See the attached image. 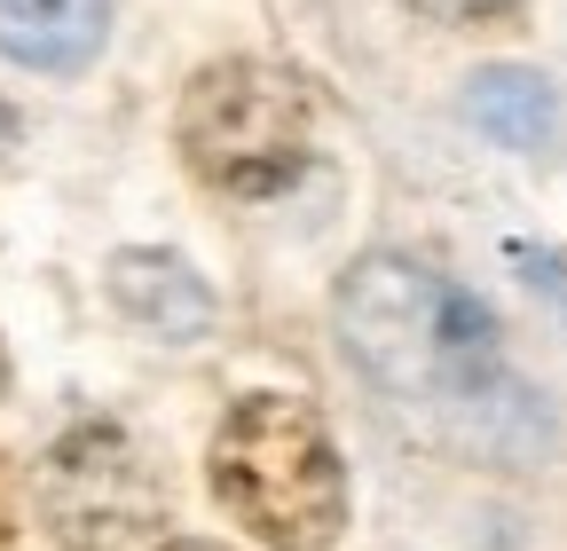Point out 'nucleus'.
<instances>
[{
	"label": "nucleus",
	"mask_w": 567,
	"mask_h": 551,
	"mask_svg": "<svg viewBox=\"0 0 567 551\" xmlns=\"http://www.w3.org/2000/svg\"><path fill=\"white\" fill-rule=\"evenodd\" d=\"M520 268H528V284H536V292L567 300V268H559V260H544V252H520Z\"/></svg>",
	"instance_id": "nucleus-9"
},
{
	"label": "nucleus",
	"mask_w": 567,
	"mask_h": 551,
	"mask_svg": "<svg viewBox=\"0 0 567 551\" xmlns=\"http://www.w3.org/2000/svg\"><path fill=\"white\" fill-rule=\"evenodd\" d=\"M111 300L158 339H205V323H213V284L182 252H158V245L111 260Z\"/></svg>",
	"instance_id": "nucleus-5"
},
{
	"label": "nucleus",
	"mask_w": 567,
	"mask_h": 551,
	"mask_svg": "<svg viewBox=\"0 0 567 551\" xmlns=\"http://www.w3.org/2000/svg\"><path fill=\"white\" fill-rule=\"evenodd\" d=\"M158 551H221V543H197V536H174V543H158Z\"/></svg>",
	"instance_id": "nucleus-11"
},
{
	"label": "nucleus",
	"mask_w": 567,
	"mask_h": 551,
	"mask_svg": "<svg viewBox=\"0 0 567 551\" xmlns=\"http://www.w3.org/2000/svg\"><path fill=\"white\" fill-rule=\"evenodd\" d=\"M111 32V0H0V55L24 72H80Z\"/></svg>",
	"instance_id": "nucleus-6"
},
{
	"label": "nucleus",
	"mask_w": 567,
	"mask_h": 551,
	"mask_svg": "<svg viewBox=\"0 0 567 551\" xmlns=\"http://www.w3.org/2000/svg\"><path fill=\"white\" fill-rule=\"evenodd\" d=\"M17 543V489H9V465H0V551Z\"/></svg>",
	"instance_id": "nucleus-10"
},
{
	"label": "nucleus",
	"mask_w": 567,
	"mask_h": 551,
	"mask_svg": "<svg viewBox=\"0 0 567 551\" xmlns=\"http://www.w3.org/2000/svg\"><path fill=\"white\" fill-rule=\"evenodd\" d=\"M339 339L354 371H363L394 409L425 434L457 449L520 457L544 434V409L528 386H513L505 347H496V315L457 292L450 276L417 268L402 252H363L339 284Z\"/></svg>",
	"instance_id": "nucleus-1"
},
{
	"label": "nucleus",
	"mask_w": 567,
	"mask_h": 551,
	"mask_svg": "<svg viewBox=\"0 0 567 551\" xmlns=\"http://www.w3.org/2000/svg\"><path fill=\"white\" fill-rule=\"evenodd\" d=\"M308 87L284 63L229 55L189 80L182 95V158L205 189L221 197H276L308 174Z\"/></svg>",
	"instance_id": "nucleus-3"
},
{
	"label": "nucleus",
	"mask_w": 567,
	"mask_h": 551,
	"mask_svg": "<svg viewBox=\"0 0 567 551\" xmlns=\"http://www.w3.org/2000/svg\"><path fill=\"white\" fill-rule=\"evenodd\" d=\"M213 497L268 551H331L347 528V472L300 394H245L213 434Z\"/></svg>",
	"instance_id": "nucleus-2"
},
{
	"label": "nucleus",
	"mask_w": 567,
	"mask_h": 551,
	"mask_svg": "<svg viewBox=\"0 0 567 551\" xmlns=\"http://www.w3.org/2000/svg\"><path fill=\"white\" fill-rule=\"evenodd\" d=\"M465 118L505 150H544L559 134V95L544 72H520V63H488L465 87Z\"/></svg>",
	"instance_id": "nucleus-7"
},
{
	"label": "nucleus",
	"mask_w": 567,
	"mask_h": 551,
	"mask_svg": "<svg viewBox=\"0 0 567 551\" xmlns=\"http://www.w3.org/2000/svg\"><path fill=\"white\" fill-rule=\"evenodd\" d=\"M40 520L71 551H111L142 528H158V480L142 465L134 434L111 426V418L71 426L40 457Z\"/></svg>",
	"instance_id": "nucleus-4"
},
{
	"label": "nucleus",
	"mask_w": 567,
	"mask_h": 551,
	"mask_svg": "<svg viewBox=\"0 0 567 551\" xmlns=\"http://www.w3.org/2000/svg\"><path fill=\"white\" fill-rule=\"evenodd\" d=\"M0 386H9V363H0Z\"/></svg>",
	"instance_id": "nucleus-12"
},
{
	"label": "nucleus",
	"mask_w": 567,
	"mask_h": 551,
	"mask_svg": "<svg viewBox=\"0 0 567 551\" xmlns=\"http://www.w3.org/2000/svg\"><path fill=\"white\" fill-rule=\"evenodd\" d=\"M0 126H9V118H0Z\"/></svg>",
	"instance_id": "nucleus-13"
},
{
	"label": "nucleus",
	"mask_w": 567,
	"mask_h": 551,
	"mask_svg": "<svg viewBox=\"0 0 567 551\" xmlns=\"http://www.w3.org/2000/svg\"><path fill=\"white\" fill-rule=\"evenodd\" d=\"M417 17H434V24H488V17H505L513 0H410Z\"/></svg>",
	"instance_id": "nucleus-8"
}]
</instances>
